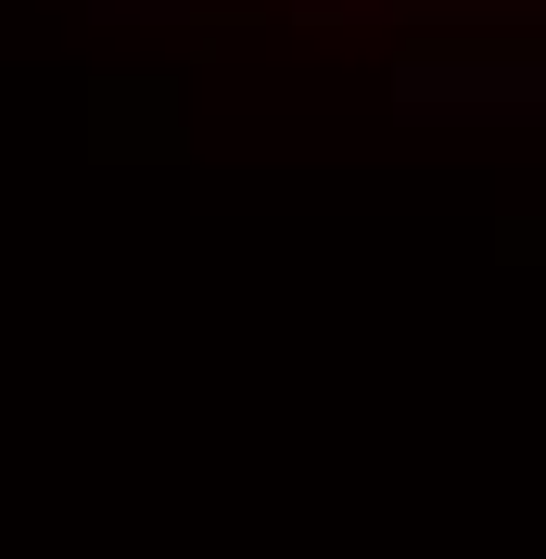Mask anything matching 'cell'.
<instances>
[{
	"label": "cell",
	"mask_w": 546,
	"mask_h": 559,
	"mask_svg": "<svg viewBox=\"0 0 546 559\" xmlns=\"http://www.w3.org/2000/svg\"><path fill=\"white\" fill-rule=\"evenodd\" d=\"M407 103H546V64H407Z\"/></svg>",
	"instance_id": "6da1fadb"
}]
</instances>
